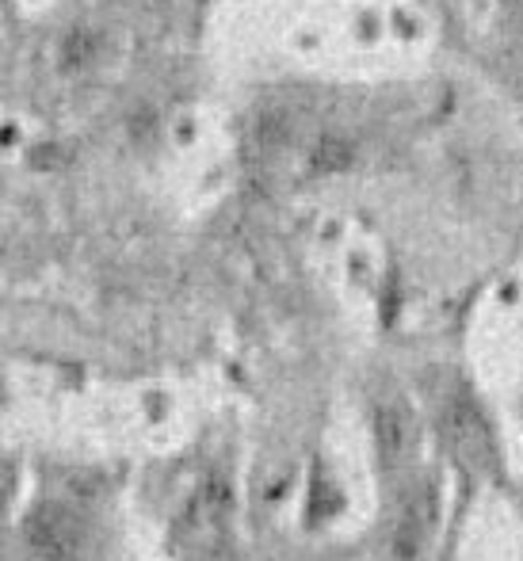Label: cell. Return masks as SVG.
<instances>
[{
	"label": "cell",
	"instance_id": "3",
	"mask_svg": "<svg viewBox=\"0 0 523 561\" xmlns=\"http://www.w3.org/2000/svg\"><path fill=\"white\" fill-rule=\"evenodd\" d=\"M100 50H104V35L96 27H73L61 38L58 61L66 73H81V69H89L100 58Z\"/></svg>",
	"mask_w": 523,
	"mask_h": 561
},
{
	"label": "cell",
	"instance_id": "1",
	"mask_svg": "<svg viewBox=\"0 0 523 561\" xmlns=\"http://www.w3.org/2000/svg\"><path fill=\"white\" fill-rule=\"evenodd\" d=\"M23 539L38 561H84V547H89L81 516L66 504H43L31 512L23 524Z\"/></svg>",
	"mask_w": 523,
	"mask_h": 561
},
{
	"label": "cell",
	"instance_id": "2",
	"mask_svg": "<svg viewBox=\"0 0 523 561\" xmlns=\"http://www.w3.org/2000/svg\"><path fill=\"white\" fill-rule=\"evenodd\" d=\"M355 164V141L344 138V134H325L310 146L306 153V172L310 176H337V172H348Z\"/></svg>",
	"mask_w": 523,
	"mask_h": 561
},
{
	"label": "cell",
	"instance_id": "6",
	"mask_svg": "<svg viewBox=\"0 0 523 561\" xmlns=\"http://www.w3.org/2000/svg\"><path fill=\"white\" fill-rule=\"evenodd\" d=\"M252 134H257L260 146H283L291 138V118L283 112H264L252 123Z\"/></svg>",
	"mask_w": 523,
	"mask_h": 561
},
{
	"label": "cell",
	"instance_id": "4",
	"mask_svg": "<svg viewBox=\"0 0 523 561\" xmlns=\"http://www.w3.org/2000/svg\"><path fill=\"white\" fill-rule=\"evenodd\" d=\"M375 439L386 458H401L409 450V416L398 405H383L375 413Z\"/></svg>",
	"mask_w": 523,
	"mask_h": 561
},
{
	"label": "cell",
	"instance_id": "5",
	"mask_svg": "<svg viewBox=\"0 0 523 561\" xmlns=\"http://www.w3.org/2000/svg\"><path fill=\"white\" fill-rule=\"evenodd\" d=\"M424 496L409 504V512L401 516L398 531H394V561H413L420 554V542L428 535V512H424Z\"/></svg>",
	"mask_w": 523,
	"mask_h": 561
}]
</instances>
